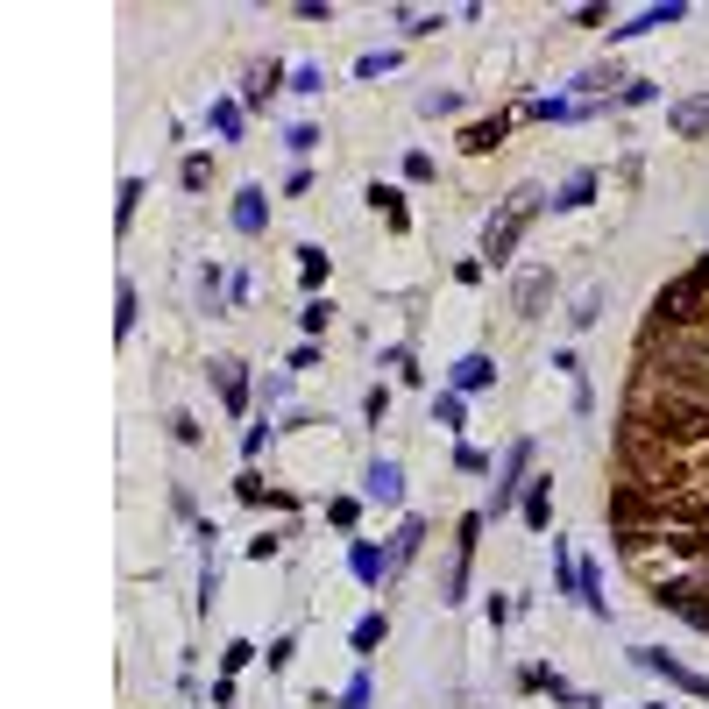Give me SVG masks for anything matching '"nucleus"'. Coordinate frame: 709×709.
Listing matches in <instances>:
<instances>
[{
	"label": "nucleus",
	"instance_id": "obj_1",
	"mask_svg": "<svg viewBox=\"0 0 709 709\" xmlns=\"http://www.w3.org/2000/svg\"><path fill=\"white\" fill-rule=\"evenodd\" d=\"M539 206H554V199H546L539 185H518V192H511V206H504V213H490V227H483V263H497V270L511 263V249L525 242V227L539 220Z\"/></svg>",
	"mask_w": 709,
	"mask_h": 709
},
{
	"label": "nucleus",
	"instance_id": "obj_2",
	"mask_svg": "<svg viewBox=\"0 0 709 709\" xmlns=\"http://www.w3.org/2000/svg\"><path fill=\"white\" fill-rule=\"evenodd\" d=\"M702 291H709V256H702L688 277H674V284L653 298V320H660V327H674V334H681V327H695V305H702Z\"/></svg>",
	"mask_w": 709,
	"mask_h": 709
},
{
	"label": "nucleus",
	"instance_id": "obj_3",
	"mask_svg": "<svg viewBox=\"0 0 709 709\" xmlns=\"http://www.w3.org/2000/svg\"><path fill=\"white\" fill-rule=\"evenodd\" d=\"M525 476H532V440H511V447H504V468H497V490H490V511H483V518H504V511L525 497Z\"/></svg>",
	"mask_w": 709,
	"mask_h": 709
},
{
	"label": "nucleus",
	"instance_id": "obj_4",
	"mask_svg": "<svg viewBox=\"0 0 709 709\" xmlns=\"http://www.w3.org/2000/svg\"><path fill=\"white\" fill-rule=\"evenodd\" d=\"M483 511H468L461 525H454V568H447V582H440V603H461L468 596V561H476V539H483Z\"/></svg>",
	"mask_w": 709,
	"mask_h": 709
},
{
	"label": "nucleus",
	"instance_id": "obj_5",
	"mask_svg": "<svg viewBox=\"0 0 709 709\" xmlns=\"http://www.w3.org/2000/svg\"><path fill=\"white\" fill-rule=\"evenodd\" d=\"M632 667H646V674H667L674 688H688V695H702L709 702V674H695V667H681L667 646H632Z\"/></svg>",
	"mask_w": 709,
	"mask_h": 709
},
{
	"label": "nucleus",
	"instance_id": "obj_6",
	"mask_svg": "<svg viewBox=\"0 0 709 709\" xmlns=\"http://www.w3.org/2000/svg\"><path fill=\"white\" fill-rule=\"evenodd\" d=\"M348 575H355L362 589H383V582L398 575V568H390V554H383L376 539H348Z\"/></svg>",
	"mask_w": 709,
	"mask_h": 709
},
{
	"label": "nucleus",
	"instance_id": "obj_7",
	"mask_svg": "<svg viewBox=\"0 0 709 709\" xmlns=\"http://www.w3.org/2000/svg\"><path fill=\"white\" fill-rule=\"evenodd\" d=\"M362 497H369V504H405V468L390 461V454H376V461L362 468Z\"/></svg>",
	"mask_w": 709,
	"mask_h": 709
},
{
	"label": "nucleus",
	"instance_id": "obj_8",
	"mask_svg": "<svg viewBox=\"0 0 709 709\" xmlns=\"http://www.w3.org/2000/svg\"><path fill=\"white\" fill-rule=\"evenodd\" d=\"M227 220H234V234H263V227H270V192H263V185H242Z\"/></svg>",
	"mask_w": 709,
	"mask_h": 709
},
{
	"label": "nucleus",
	"instance_id": "obj_9",
	"mask_svg": "<svg viewBox=\"0 0 709 709\" xmlns=\"http://www.w3.org/2000/svg\"><path fill=\"white\" fill-rule=\"evenodd\" d=\"M447 376H454L447 390H461V398H468V390H490V383H497V362H490L483 348H468V355H461V362H454Z\"/></svg>",
	"mask_w": 709,
	"mask_h": 709
},
{
	"label": "nucleus",
	"instance_id": "obj_10",
	"mask_svg": "<svg viewBox=\"0 0 709 709\" xmlns=\"http://www.w3.org/2000/svg\"><path fill=\"white\" fill-rule=\"evenodd\" d=\"M688 8H681V0H667V8H646V15H632V22H617L610 29V43H632V36H646V29H667V22H681Z\"/></svg>",
	"mask_w": 709,
	"mask_h": 709
},
{
	"label": "nucleus",
	"instance_id": "obj_11",
	"mask_svg": "<svg viewBox=\"0 0 709 709\" xmlns=\"http://www.w3.org/2000/svg\"><path fill=\"white\" fill-rule=\"evenodd\" d=\"M383 639H390V617H383V610H362V617H355V632H348L355 660H369V653H376Z\"/></svg>",
	"mask_w": 709,
	"mask_h": 709
},
{
	"label": "nucleus",
	"instance_id": "obj_12",
	"mask_svg": "<svg viewBox=\"0 0 709 709\" xmlns=\"http://www.w3.org/2000/svg\"><path fill=\"white\" fill-rule=\"evenodd\" d=\"M525 525H532V532H546V525H554V476L525 483Z\"/></svg>",
	"mask_w": 709,
	"mask_h": 709
},
{
	"label": "nucleus",
	"instance_id": "obj_13",
	"mask_svg": "<svg viewBox=\"0 0 709 709\" xmlns=\"http://www.w3.org/2000/svg\"><path fill=\"white\" fill-rule=\"evenodd\" d=\"M213 383H220L227 412H249V376H242V362H213Z\"/></svg>",
	"mask_w": 709,
	"mask_h": 709
},
{
	"label": "nucleus",
	"instance_id": "obj_14",
	"mask_svg": "<svg viewBox=\"0 0 709 709\" xmlns=\"http://www.w3.org/2000/svg\"><path fill=\"white\" fill-rule=\"evenodd\" d=\"M419 546H426V518H405L398 539H390V568H412V561H419Z\"/></svg>",
	"mask_w": 709,
	"mask_h": 709
},
{
	"label": "nucleus",
	"instance_id": "obj_15",
	"mask_svg": "<svg viewBox=\"0 0 709 709\" xmlns=\"http://www.w3.org/2000/svg\"><path fill=\"white\" fill-rule=\"evenodd\" d=\"M667 128H674V135H688V142H695V135H709V100H681V107H667Z\"/></svg>",
	"mask_w": 709,
	"mask_h": 709
},
{
	"label": "nucleus",
	"instance_id": "obj_16",
	"mask_svg": "<svg viewBox=\"0 0 709 709\" xmlns=\"http://www.w3.org/2000/svg\"><path fill=\"white\" fill-rule=\"evenodd\" d=\"M546 291H554V270H525L518 277V320H532V312L546 305Z\"/></svg>",
	"mask_w": 709,
	"mask_h": 709
},
{
	"label": "nucleus",
	"instance_id": "obj_17",
	"mask_svg": "<svg viewBox=\"0 0 709 709\" xmlns=\"http://www.w3.org/2000/svg\"><path fill=\"white\" fill-rule=\"evenodd\" d=\"M504 128H511V114H490V121H476V128L461 135V149H468V156H490V149L504 142Z\"/></svg>",
	"mask_w": 709,
	"mask_h": 709
},
{
	"label": "nucleus",
	"instance_id": "obj_18",
	"mask_svg": "<svg viewBox=\"0 0 709 709\" xmlns=\"http://www.w3.org/2000/svg\"><path fill=\"white\" fill-rule=\"evenodd\" d=\"M589 199H596V171H575V178L554 192V213H582Z\"/></svg>",
	"mask_w": 709,
	"mask_h": 709
},
{
	"label": "nucleus",
	"instance_id": "obj_19",
	"mask_svg": "<svg viewBox=\"0 0 709 709\" xmlns=\"http://www.w3.org/2000/svg\"><path fill=\"white\" fill-rule=\"evenodd\" d=\"M369 206H376L390 227H398V234L412 227V213H405V192H398V185H369Z\"/></svg>",
	"mask_w": 709,
	"mask_h": 709
},
{
	"label": "nucleus",
	"instance_id": "obj_20",
	"mask_svg": "<svg viewBox=\"0 0 709 709\" xmlns=\"http://www.w3.org/2000/svg\"><path fill=\"white\" fill-rule=\"evenodd\" d=\"M433 426L440 433H461L468 426V398H461V390H440V398H433Z\"/></svg>",
	"mask_w": 709,
	"mask_h": 709
},
{
	"label": "nucleus",
	"instance_id": "obj_21",
	"mask_svg": "<svg viewBox=\"0 0 709 709\" xmlns=\"http://www.w3.org/2000/svg\"><path fill=\"white\" fill-rule=\"evenodd\" d=\"M277 86H284V71H277V64H256V71H249V93H242V114H249V107H263Z\"/></svg>",
	"mask_w": 709,
	"mask_h": 709
},
{
	"label": "nucleus",
	"instance_id": "obj_22",
	"mask_svg": "<svg viewBox=\"0 0 709 709\" xmlns=\"http://www.w3.org/2000/svg\"><path fill=\"white\" fill-rule=\"evenodd\" d=\"M206 128H213L220 142H234V135H242V100H213V107H206Z\"/></svg>",
	"mask_w": 709,
	"mask_h": 709
},
{
	"label": "nucleus",
	"instance_id": "obj_23",
	"mask_svg": "<svg viewBox=\"0 0 709 709\" xmlns=\"http://www.w3.org/2000/svg\"><path fill=\"white\" fill-rule=\"evenodd\" d=\"M575 582H582V561L568 554V539H554V596H575Z\"/></svg>",
	"mask_w": 709,
	"mask_h": 709
},
{
	"label": "nucleus",
	"instance_id": "obj_24",
	"mask_svg": "<svg viewBox=\"0 0 709 709\" xmlns=\"http://www.w3.org/2000/svg\"><path fill=\"white\" fill-rule=\"evenodd\" d=\"M135 320H142V298H135V284L121 277V291H114V334H135Z\"/></svg>",
	"mask_w": 709,
	"mask_h": 709
},
{
	"label": "nucleus",
	"instance_id": "obj_25",
	"mask_svg": "<svg viewBox=\"0 0 709 709\" xmlns=\"http://www.w3.org/2000/svg\"><path fill=\"white\" fill-rule=\"evenodd\" d=\"M298 277H305L312 298H320V284H327V249H312V242H305V249H298Z\"/></svg>",
	"mask_w": 709,
	"mask_h": 709
},
{
	"label": "nucleus",
	"instance_id": "obj_26",
	"mask_svg": "<svg viewBox=\"0 0 709 709\" xmlns=\"http://www.w3.org/2000/svg\"><path fill=\"white\" fill-rule=\"evenodd\" d=\"M327 320H334V305H327V298H305V312H298L305 341H320V334H327Z\"/></svg>",
	"mask_w": 709,
	"mask_h": 709
},
{
	"label": "nucleus",
	"instance_id": "obj_27",
	"mask_svg": "<svg viewBox=\"0 0 709 709\" xmlns=\"http://www.w3.org/2000/svg\"><path fill=\"white\" fill-rule=\"evenodd\" d=\"M610 86H617V71H610V64H589V71H575V93H582V100H589V93H610Z\"/></svg>",
	"mask_w": 709,
	"mask_h": 709
},
{
	"label": "nucleus",
	"instance_id": "obj_28",
	"mask_svg": "<svg viewBox=\"0 0 709 709\" xmlns=\"http://www.w3.org/2000/svg\"><path fill=\"white\" fill-rule=\"evenodd\" d=\"M383 71H398V50H362L355 57V78H383Z\"/></svg>",
	"mask_w": 709,
	"mask_h": 709
},
{
	"label": "nucleus",
	"instance_id": "obj_29",
	"mask_svg": "<svg viewBox=\"0 0 709 709\" xmlns=\"http://www.w3.org/2000/svg\"><path fill=\"white\" fill-rule=\"evenodd\" d=\"M320 142H327V135H320V128H312V121H298V128H284V149H291V156H312V149H320Z\"/></svg>",
	"mask_w": 709,
	"mask_h": 709
},
{
	"label": "nucleus",
	"instance_id": "obj_30",
	"mask_svg": "<svg viewBox=\"0 0 709 709\" xmlns=\"http://www.w3.org/2000/svg\"><path fill=\"white\" fill-rule=\"evenodd\" d=\"M142 192H149L142 178H121V199H114V220H121V227L135 220V206H142Z\"/></svg>",
	"mask_w": 709,
	"mask_h": 709
},
{
	"label": "nucleus",
	"instance_id": "obj_31",
	"mask_svg": "<svg viewBox=\"0 0 709 709\" xmlns=\"http://www.w3.org/2000/svg\"><path fill=\"white\" fill-rule=\"evenodd\" d=\"M291 93H327V71L320 64H291Z\"/></svg>",
	"mask_w": 709,
	"mask_h": 709
},
{
	"label": "nucleus",
	"instance_id": "obj_32",
	"mask_svg": "<svg viewBox=\"0 0 709 709\" xmlns=\"http://www.w3.org/2000/svg\"><path fill=\"white\" fill-rule=\"evenodd\" d=\"M454 468H461V476H490V468H497V461H490L483 447H454Z\"/></svg>",
	"mask_w": 709,
	"mask_h": 709
},
{
	"label": "nucleus",
	"instance_id": "obj_33",
	"mask_svg": "<svg viewBox=\"0 0 709 709\" xmlns=\"http://www.w3.org/2000/svg\"><path fill=\"white\" fill-rule=\"evenodd\" d=\"M369 702H376V688H369V667H362V674L341 688V709H369Z\"/></svg>",
	"mask_w": 709,
	"mask_h": 709
},
{
	"label": "nucleus",
	"instance_id": "obj_34",
	"mask_svg": "<svg viewBox=\"0 0 709 709\" xmlns=\"http://www.w3.org/2000/svg\"><path fill=\"white\" fill-rule=\"evenodd\" d=\"M178 178H185V192H206V178H213V156H185V171H178Z\"/></svg>",
	"mask_w": 709,
	"mask_h": 709
},
{
	"label": "nucleus",
	"instance_id": "obj_35",
	"mask_svg": "<svg viewBox=\"0 0 709 709\" xmlns=\"http://www.w3.org/2000/svg\"><path fill=\"white\" fill-rule=\"evenodd\" d=\"M596 312H603V291H582V298H575V312H568V320H575V327H596Z\"/></svg>",
	"mask_w": 709,
	"mask_h": 709
},
{
	"label": "nucleus",
	"instance_id": "obj_36",
	"mask_svg": "<svg viewBox=\"0 0 709 709\" xmlns=\"http://www.w3.org/2000/svg\"><path fill=\"white\" fill-rule=\"evenodd\" d=\"M291 653H298V639H291V632H284V639H270V653H263V660H270V674H284V667H291Z\"/></svg>",
	"mask_w": 709,
	"mask_h": 709
},
{
	"label": "nucleus",
	"instance_id": "obj_37",
	"mask_svg": "<svg viewBox=\"0 0 709 709\" xmlns=\"http://www.w3.org/2000/svg\"><path fill=\"white\" fill-rule=\"evenodd\" d=\"M249 660H256V646H249V639H234V646H227V653H220V667H227V674H242V667H249Z\"/></svg>",
	"mask_w": 709,
	"mask_h": 709
},
{
	"label": "nucleus",
	"instance_id": "obj_38",
	"mask_svg": "<svg viewBox=\"0 0 709 709\" xmlns=\"http://www.w3.org/2000/svg\"><path fill=\"white\" fill-rule=\"evenodd\" d=\"M405 178H412V185H433V156H426V149L405 156Z\"/></svg>",
	"mask_w": 709,
	"mask_h": 709
},
{
	"label": "nucleus",
	"instance_id": "obj_39",
	"mask_svg": "<svg viewBox=\"0 0 709 709\" xmlns=\"http://www.w3.org/2000/svg\"><path fill=\"white\" fill-rule=\"evenodd\" d=\"M291 398V376H263V412H277Z\"/></svg>",
	"mask_w": 709,
	"mask_h": 709
},
{
	"label": "nucleus",
	"instance_id": "obj_40",
	"mask_svg": "<svg viewBox=\"0 0 709 709\" xmlns=\"http://www.w3.org/2000/svg\"><path fill=\"white\" fill-rule=\"evenodd\" d=\"M398 22H405V36H412V43H419V36H433V29H440V22H447V15H398Z\"/></svg>",
	"mask_w": 709,
	"mask_h": 709
},
{
	"label": "nucleus",
	"instance_id": "obj_41",
	"mask_svg": "<svg viewBox=\"0 0 709 709\" xmlns=\"http://www.w3.org/2000/svg\"><path fill=\"white\" fill-rule=\"evenodd\" d=\"M171 440L192 447V440H199V419H192V412H171Z\"/></svg>",
	"mask_w": 709,
	"mask_h": 709
},
{
	"label": "nucleus",
	"instance_id": "obj_42",
	"mask_svg": "<svg viewBox=\"0 0 709 709\" xmlns=\"http://www.w3.org/2000/svg\"><path fill=\"white\" fill-rule=\"evenodd\" d=\"M263 447H270V419H263V426H249V433H242V454H249V461H256V454H263Z\"/></svg>",
	"mask_w": 709,
	"mask_h": 709
},
{
	"label": "nucleus",
	"instance_id": "obj_43",
	"mask_svg": "<svg viewBox=\"0 0 709 709\" xmlns=\"http://www.w3.org/2000/svg\"><path fill=\"white\" fill-rule=\"evenodd\" d=\"M383 412H390V390L376 383V390H369V398H362V419H383Z\"/></svg>",
	"mask_w": 709,
	"mask_h": 709
},
{
	"label": "nucleus",
	"instance_id": "obj_44",
	"mask_svg": "<svg viewBox=\"0 0 709 709\" xmlns=\"http://www.w3.org/2000/svg\"><path fill=\"white\" fill-rule=\"evenodd\" d=\"M355 511H362L355 497H334V504H327V518H334V525H355Z\"/></svg>",
	"mask_w": 709,
	"mask_h": 709
},
{
	"label": "nucleus",
	"instance_id": "obj_45",
	"mask_svg": "<svg viewBox=\"0 0 709 709\" xmlns=\"http://www.w3.org/2000/svg\"><path fill=\"white\" fill-rule=\"evenodd\" d=\"M681 617H688V624H695V632H709V603H688V610H681Z\"/></svg>",
	"mask_w": 709,
	"mask_h": 709
},
{
	"label": "nucleus",
	"instance_id": "obj_46",
	"mask_svg": "<svg viewBox=\"0 0 709 709\" xmlns=\"http://www.w3.org/2000/svg\"><path fill=\"white\" fill-rule=\"evenodd\" d=\"M646 709H667V702H646Z\"/></svg>",
	"mask_w": 709,
	"mask_h": 709
}]
</instances>
